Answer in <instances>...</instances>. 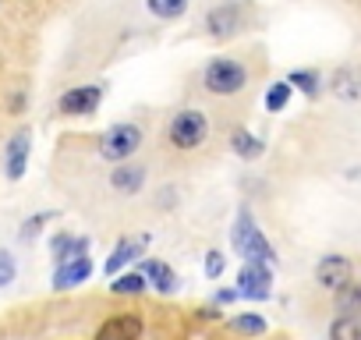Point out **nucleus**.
Segmentation results:
<instances>
[{
	"label": "nucleus",
	"mask_w": 361,
	"mask_h": 340,
	"mask_svg": "<svg viewBox=\"0 0 361 340\" xmlns=\"http://www.w3.org/2000/svg\"><path fill=\"white\" fill-rule=\"evenodd\" d=\"M166 138H170L173 149L192 152V149H199V145L209 138V117H206L202 110H195V107L177 110V114L170 117V124H166Z\"/></svg>",
	"instance_id": "1"
},
{
	"label": "nucleus",
	"mask_w": 361,
	"mask_h": 340,
	"mask_svg": "<svg viewBox=\"0 0 361 340\" xmlns=\"http://www.w3.org/2000/svg\"><path fill=\"white\" fill-rule=\"evenodd\" d=\"M234 248H238V255L245 262H266V266L276 262L273 245L266 241V234L259 231V224H255V217L248 210H241L238 220H234Z\"/></svg>",
	"instance_id": "2"
},
{
	"label": "nucleus",
	"mask_w": 361,
	"mask_h": 340,
	"mask_svg": "<svg viewBox=\"0 0 361 340\" xmlns=\"http://www.w3.org/2000/svg\"><path fill=\"white\" fill-rule=\"evenodd\" d=\"M248 85V68L234 57H216L202 71V89L213 96H238Z\"/></svg>",
	"instance_id": "3"
},
{
	"label": "nucleus",
	"mask_w": 361,
	"mask_h": 340,
	"mask_svg": "<svg viewBox=\"0 0 361 340\" xmlns=\"http://www.w3.org/2000/svg\"><path fill=\"white\" fill-rule=\"evenodd\" d=\"M138 145H142V128L131 124V121H121V124H114L110 131H103V138H99V156L110 159V163H124L128 156L138 152Z\"/></svg>",
	"instance_id": "4"
},
{
	"label": "nucleus",
	"mask_w": 361,
	"mask_h": 340,
	"mask_svg": "<svg viewBox=\"0 0 361 340\" xmlns=\"http://www.w3.org/2000/svg\"><path fill=\"white\" fill-rule=\"evenodd\" d=\"M248 18H252V8L245 4V0H227V4H216L206 15V29L216 40H231V36H238L248 25Z\"/></svg>",
	"instance_id": "5"
},
{
	"label": "nucleus",
	"mask_w": 361,
	"mask_h": 340,
	"mask_svg": "<svg viewBox=\"0 0 361 340\" xmlns=\"http://www.w3.org/2000/svg\"><path fill=\"white\" fill-rule=\"evenodd\" d=\"M238 294L248 301H266L273 294V269L266 262H245L238 273Z\"/></svg>",
	"instance_id": "6"
},
{
	"label": "nucleus",
	"mask_w": 361,
	"mask_h": 340,
	"mask_svg": "<svg viewBox=\"0 0 361 340\" xmlns=\"http://www.w3.org/2000/svg\"><path fill=\"white\" fill-rule=\"evenodd\" d=\"M99 103H103V85H75L61 96L57 107L64 117H89L99 110Z\"/></svg>",
	"instance_id": "7"
},
{
	"label": "nucleus",
	"mask_w": 361,
	"mask_h": 340,
	"mask_svg": "<svg viewBox=\"0 0 361 340\" xmlns=\"http://www.w3.org/2000/svg\"><path fill=\"white\" fill-rule=\"evenodd\" d=\"M315 280L326 287V291H340L347 280H354V266H350V259L347 255H322L319 259V266H315Z\"/></svg>",
	"instance_id": "8"
},
{
	"label": "nucleus",
	"mask_w": 361,
	"mask_h": 340,
	"mask_svg": "<svg viewBox=\"0 0 361 340\" xmlns=\"http://www.w3.org/2000/svg\"><path fill=\"white\" fill-rule=\"evenodd\" d=\"M29 149H32V131L29 128H18L8 142V152H4V163H8V178L11 181H22L25 178V166H29Z\"/></svg>",
	"instance_id": "9"
},
{
	"label": "nucleus",
	"mask_w": 361,
	"mask_h": 340,
	"mask_svg": "<svg viewBox=\"0 0 361 340\" xmlns=\"http://www.w3.org/2000/svg\"><path fill=\"white\" fill-rule=\"evenodd\" d=\"M145 248H149V234H142V238H121V241H117V248L110 252L106 266H103V269H106V277H117V273H121L128 262H135Z\"/></svg>",
	"instance_id": "10"
},
{
	"label": "nucleus",
	"mask_w": 361,
	"mask_h": 340,
	"mask_svg": "<svg viewBox=\"0 0 361 340\" xmlns=\"http://www.w3.org/2000/svg\"><path fill=\"white\" fill-rule=\"evenodd\" d=\"M89 277H92V262H89V255H78V259L57 262V269H54V287H57V291H71V287L85 284Z\"/></svg>",
	"instance_id": "11"
},
{
	"label": "nucleus",
	"mask_w": 361,
	"mask_h": 340,
	"mask_svg": "<svg viewBox=\"0 0 361 340\" xmlns=\"http://www.w3.org/2000/svg\"><path fill=\"white\" fill-rule=\"evenodd\" d=\"M329 89H333L336 99H347V103L361 99V68H357V64H343V68H336L333 78H329Z\"/></svg>",
	"instance_id": "12"
},
{
	"label": "nucleus",
	"mask_w": 361,
	"mask_h": 340,
	"mask_svg": "<svg viewBox=\"0 0 361 340\" xmlns=\"http://www.w3.org/2000/svg\"><path fill=\"white\" fill-rule=\"evenodd\" d=\"M145 185V166H135V163H124V166H114L110 170V188L117 195H138Z\"/></svg>",
	"instance_id": "13"
},
{
	"label": "nucleus",
	"mask_w": 361,
	"mask_h": 340,
	"mask_svg": "<svg viewBox=\"0 0 361 340\" xmlns=\"http://www.w3.org/2000/svg\"><path fill=\"white\" fill-rule=\"evenodd\" d=\"M96 340H142V319L138 315H114L110 322H103Z\"/></svg>",
	"instance_id": "14"
},
{
	"label": "nucleus",
	"mask_w": 361,
	"mask_h": 340,
	"mask_svg": "<svg viewBox=\"0 0 361 340\" xmlns=\"http://www.w3.org/2000/svg\"><path fill=\"white\" fill-rule=\"evenodd\" d=\"M142 273H145L149 287H156L159 294H170V291H177V273H173L166 262H156V259H149V262L142 266Z\"/></svg>",
	"instance_id": "15"
},
{
	"label": "nucleus",
	"mask_w": 361,
	"mask_h": 340,
	"mask_svg": "<svg viewBox=\"0 0 361 340\" xmlns=\"http://www.w3.org/2000/svg\"><path fill=\"white\" fill-rule=\"evenodd\" d=\"M231 149H234L241 159H259V156L266 152L262 138H259V135H252L248 128H238V131L231 135Z\"/></svg>",
	"instance_id": "16"
},
{
	"label": "nucleus",
	"mask_w": 361,
	"mask_h": 340,
	"mask_svg": "<svg viewBox=\"0 0 361 340\" xmlns=\"http://www.w3.org/2000/svg\"><path fill=\"white\" fill-rule=\"evenodd\" d=\"M78 255H89V238H75V234L54 238V259L57 262H68V259H78Z\"/></svg>",
	"instance_id": "17"
},
{
	"label": "nucleus",
	"mask_w": 361,
	"mask_h": 340,
	"mask_svg": "<svg viewBox=\"0 0 361 340\" xmlns=\"http://www.w3.org/2000/svg\"><path fill=\"white\" fill-rule=\"evenodd\" d=\"M336 294V312L340 315H361V284H354V280H347L340 291H333Z\"/></svg>",
	"instance_id": "18"
},
{
	"label": "nucleus",
	"mask_w": 361,
	"mask_h": 340,
	"mask_svg": "<svg viewBox=\"0 0 361 340\" xmlns=\"http://www.w3.org/2000/svg\"><path fill=\"white\" fill-rule=\"evenodd\" d=\"M287 82H290L294 89H301L305 96H312V99L322 92V75H319L315 68H298V71L287 75Z\"/></svg>",
	"instance_id": "19"
},
{
	"label": "nucleus",
	"mask_w": 361,
	"mask_h": 340,
	"mask_svg": "<svg viewBox=\"0 0 361 340\" xmlns=\"http://www.w3.org/2000/svg\"><path fill=\"white\" fill-rule=\"evenodd\" d=\"M145 287H149V280H145V273H142V269L110 277V291H114V294H142Z\"/></svg>",
	"instance_id": "20"
},
{
	"label": "nucleus",
	"mask_w": 361,
	"mask_h": 340,
	"mask_svg": "<svg viewBox=\"0 0 361 340\" xmlns=\"http://www.w3.org/2000/svg\"><path fill=\"white\" fill-rule=\"evenodd\" d=\"M329 340H361V315H336L329 322Z\"/></svg>",
	"instance_id": "21"
},
{
	"label": "nucleus",
	"mask_w": 361,
	"mask_h": 340,
	"mask_svg": "<svg viewBox=\"0 0 361 340\" xmlns=\"http://www.w3.org/2000/svg\"><path fill=\"white\" fill-rule=\"evenodd\" d=\"M145 8H149V15H156L163 22H177L188 11V0H145Z\"/></svg>",
	"instance_id": "22"
},
{
	"label": "nucleus",
	"mask_w": 361,
	"mask_h": 340,
	"mask_svg": "<svg viewBox=\"0 0 361 340\" xmlns=\"http://www.w3.org/2000/svg\"><path fill=\"white\" fill-rule=\"evenodd\" d=\"M290 92H294V85H290L287 78L273 82V85L266 89V110H269V114H283L287 103H290Z\"/></svg>",
	"instance_id": "23"
},
{
	"label": "nucleus",
	"mask_w": 361,
	"mask_h": 340,
	"mask_svg": "<svg viewBox=\"0 0 361 340\" xmlns=\"http://www.w3.org/2000/svg\"><path fill=\"white\" fill-rule=\"evenodd\" d=\"M227 326H231L234 333H252V336L266 333V319H262V315H255V312H248V315H234Z\"/></svg>",
	"instance_id": "24"
},
{
	"label": "nucleus",
	"mask_w": 361,
	"mask_h": 340,
	"mask_svg": "<svg viewBox=\"0 0 361 340\" xmlns=\"http://www.w3.org/2000/svg\"><path fill=\"white\" fill-rule=\"evenodd\" d=\"M15 273H18V262H15V255L0 248V287H8V284L15 280Z\"/></svg>",
	"instance_id": "25"
},
{
	"label": "nucleus",
	"mask_w": 361,
	"mask_h": 340,
	"mask_svg": "<svg viewBox=\"0 0 361 340\" xmlns=\"http://www.w3.org/2000/svg\"><path fill=\"white\" fill-rule=\"evenodd\" d=\"M224 266H227V255L213 248V252L206 255V277H209V280H216V277H224Z\"/></svg>",
	"instance_id": "26"
},
{
	"label": "nucleus",
	"mask_w": 361,
	"mask_h": 340,
	"mask_svg": "<svg viewBox=\"0 0 361 340\" xmlns=\"http://www.w3.org/2000/svg\"><path fill=\"white\" fill-rule=\"evenodd\" d=\"M50 217H54V213H36L32 220H25V227H22V238H25V241H29V238H36V234H39V227H43Z\"/></svg>",
	"instance_id": "27"
},
{
	"label": "nucleus",
	"mask_w": 361,
	"mask_h": 340,
	"mask_svg": "<svg viewBox=\"0 0 361 340\" xmlns=\"http://www.w3.org/2000/svg\"><path fill=\"white\" fill-rule=\"evenodd\" d=\"M241 294H238V287H231V291H216V301L220 305H231V301H238Z\"/></svg>",
	"instance_id": "28"
},
{
	"label": "nucleus",
	"mask_w": 361,
	"mask_h": 340,
	"mask_svg": "<svg viewBox=\"0 0 361 340\" xmlns=\"http://www.w3.org/2000/svg\"><path fill=\"white\" fill-rule=\"evenodd\" d=\"M22 107H25V96H11V110H15V114H18V110H22Z\"/></svg>",
	"instance_id": "29"
}]
</instances>
